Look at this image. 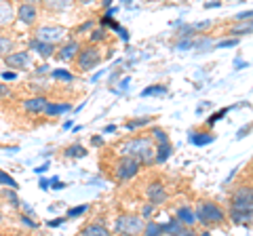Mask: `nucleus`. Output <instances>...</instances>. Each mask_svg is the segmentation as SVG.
Here are the masks:
<instances>
[{
  "instance_id": "obj_1",
  "label": "nucleus",
  "mask_w": 253,
  "mask_h": 236,
  "mask_svg": "<svg viewBox=\"0 0 253 236\" xmlns=\"http://www.w3.org/2000/svg\"><path fill=\"white\" fill-rule=\"evenodd\" d=\"M121 154L126 156V158H135L139 164L141 162H152L154 160V146L150 137H135L121 148Z\"/></svg>"
},
{
  "instance_id": "obj_2",
  "label": "nucleus",
  "mask_w": 253,
  "mask_h": 236,
  "mask_svg": "<svg viewBox=\"0 0 253 236\" xmlns=\"http://www.w3.org/2000/svg\"><path fill=\"white\" fill-rule=\"evenodd\" d=\"M196 219L203 222L205 226L211 224H221L226 219V213L221 211L215 202H201L199 209H196Z\"/></svg>"
},
{
  "instance_id": "obj_3",
  "label": "nucleus",
  "mask_w": 253,
  "mask_h": 236,
  "mask_svg": "<svg viewBox=\"0 0 253 236\" xmlns=\"http://www.w3.org/2000/svg\"><path fill=\"white\" fill-rule=\"evenodd\" d=\"M144 217L139 215H121L116 219V232L118 234H125V236H137L144 232Z\"/></svg>"
},
{
  "instance_id": "obj_4",
  "label": "nucleus",
  "mask_w": 253,
  "mask_h": 236,
  "mask_svg": "<svg viewBox=\"0 0 253 236\" xmlns=\"http://www.w3.org/2000/svg\"><path fill=\"white\" fill-rule=\"evenodd\" d=\"M232 211L239 213H253V188L251 186H239L232 194Z\"/></svg>"
},
{
  "instance_id": "obj_5",
  "label": "nucleus",
  "mask_w": 253,
  "mask_h": 236,
  "mask_svg": "<svg viewBox=\"0 0 253 236\" xmlns=\"http://www.w3.org/2000/svg\"><path fill=\"white\" fill-rule=\"evenodd\" d=\"M66 34H68V30L63 28V26H41L36 30V34H34V38L36 40H41V42H44V44H57V42H61L63 38H66Z\"/></svg>"
},
{
  "instance_id": "obj_6",
  "label": "nucleus",
  "mask_w": 253,
  "mask_h": 236,
  "mask_svg": "<svg viewBox=\"0 0 253 236\" xmlns=\"http://www.w3.org/2000/svg\"><path fill=\"white\" fill-rule=\"evenodd\" d=\"M76 64H78L81 72H89V70L101 64V51L97 46H84V49H81V53H78Z\"/></svg>"
},
{
  "instance_id": "obj_7",
  "label": "nucleus",
  "mask_w": 253,
  "mask_h": 236,
  "mask_svg": "<svg viewBox=\"0 0 253 236\" xmlns=\"http://www.w3.org/2000/svg\"><path fill=\"white\" fill-rule=\"evenodd\" d=\"M139 167L141 164L135 158H126V156H123V158L116 162V167H114V175H116V179H121V182H126V179L137 175Z\"/></svg>"
},
{
  "instance_id": "obj_8",
  "label": "nucleus",
  "mask_w": 253,
  "mask_h": 236,
  "mask_svg": "<svg viewBox=\"0 0 253 236\" xmlns=\"http://www.w3.org/2000/svg\"><path fill=\"white\" fill-rule=\"evenodd\" d=\"M15 19L23 26H34L36 19H38V6L34 2H21L15 11Z\"/></svg>"
},
{
  "instance_id": "obj_9",
  "label": "nucleus",
  "mask_w": 253,
  "mask_h": 236,
  "mask_svg": "<svg viewBox=\"0 0 253 236\" xmlns=\"http://www.w3.org/2000/svg\"><path fill=\"white\" fill-rule=\"evenodd\" d=\"M4 64L13 68V70H23V68H30L32 66V53L30 51H13L11 55L4 57Z\"/></svg>"
},
{
  "instance_id": "obj_10",
  "label": "nucleus",
  "mask_w": 253,
  "mask_h": 236,
  "mask_svg": "<svg viewBox=\"0 0 253 236\" xmlns=\"http://www.w3.org/2000/svg\"><path fill=\"white\" fill-rule=\"evenodd\" d=\"M146 196H148V200L156 207V204H163L165 200H167V190H165V186L161 182H152L146 188Z\"/></svg>"
},
{
  "instance_id": "obj_11",
  "label": "nucleus",
  "mask_w": 253,
  "mask_h": 236,
  "mask_svg": "<svg viewBox=\"0 0 253 236\" xmlns=\"http://www.w3.org/2000/svg\"><path fill=\"white\" fill-rule=\"evenodd\" d=\"M78 53H81V42H78V40H68V42H63L59 46L57 59H61V61H72V59L78 57Z\"/></svg>"
},
{
  "instance_id": "obj_12",
  "label": "nucleus",
  "mask_w": 253,
  "mask_h": 236,
  "mask_svg": "<svg viewBox=\"0 0 253 236\" xmlns=\"http://www.w3.org/2000/svg\"><path fill=\"white\" fill-rule=\"evenodd\" d=\"M46 104H49V99L42 97V95H36V97H30V99H23L21 101V108L26 110L30 114H42Z\"/></svg>"
},
{
  "instance_id": "obj_13",
  "label": "nucleus",
  "mask_w": 253,
  "mask_h": 236,
  "mask_svg": "<svg viewBox=\"0 0 253 236\" xmlns=\"http://www.w3.org/2000/svg\"><path fill=\"white\" fill-rule=\"evenodd\" d=\"M28 51L36 53L38 57H42V59H49V57H53V53H57V49H55L53 44H44L41 40H36V38H32L30 40V49Z\"/></svg>"
},
{
  "instance_id": "obj_14",
  "label": "nucleus",
  "mask_w": 253,
  "mask_h": 236,
  "mask_svg": "<svg viewBox=\"0 0 253 236\" xmlns=\"http://www.w3.org/2000/svg\"><path fill=\"white\" fill-rule=\"evenodd\" d=\"M15 19V9L11 2H0V28L11 26Z\"/></svg>"
},
{
  "instance_id": "obj_15",
  "label": "nucleus",
  "mask_w": 253,
  "mask_h": 236,
  "mask_svg": "<svg viewBox=\"0 0 253 236\" xmlns=\"http://www.w3.org/2000/svg\"><path fill=\"white\" fill-rule=\"evenodd\" d=\"M177 222L181 224V226H194L199 219H196V213L190 207H179L177 209Z\"/></svg>"
},
{
  "instance_id": "obj_16",
  "label": "nucleus",
  "mask_w": 253,
  "mask_h": 236,
  "mask_svg": "<svg viewBox=\"0 0 253 236\" xmlns=\"http://www.w3.org/2000/svg\"><path fill=\"white\" fill-rule=\"evenodd\" d=\"M81 236H110V230L104 224H89Z\"/></svg>"
},
{
  "instance_id": "obj_17",
  "label": "nucleus",
  "mask_w": 253,
  "mask_h": 236,
  "mask_svg": "<svg viewBox=\"0 0 253 236\" xmlns=\"http://www.w3.org/2000/svg\"><path fill=\"white\" fill-rule=\"evenodd\" d=\"M70 110H72V106H70V104H53V101H49L42 114H46V116H57V114H63V112H70Z\"/></svg>"
},
{
  "instance_id": "obj_18",
  "label": "nucleus",
  "mask_w": 253,
  "mask_h": 236,
  "mask_svg": "<svg viewBox=\"0 0 253 236\" xmlns=\"http://www.w3.org/2000/svg\"><path fill=\"white\" fill-rule=\"evenodd\" d=\"M15 49V40L11 36H4V34H0V57H6V55H11Z\"/></svg>"
},
{
  "instance_id": "obj_19",
  "label": "nucleus",
  "mask_w": 253,
  "mask_h": 236,
  "mask_svg": "<svg viewBox=\"0 0 253 236\" xmlns=\"http://www.w3.org/2000/svg\"><path fill=\"white\" fill-rule=\"evenodd\" d=\"M215 139L211 133H190V144L192 146H207Z\"/></svg>"
},
{
  "instance_id": "obj_20",
  "label": "nucleus",
  "mask_w": 253,
  "mask_h": 236,
  "mask_svg": "<svg viewBox=\"0 0 253 236\" xmlns=\"http://www.w3.org/2000/svg\"><path fill=\"white\" fill-rule=\"evenodd\" d=\"M0 196H2V198L6 200L11 204V207H21V200H19V196H17V190H11V188H4L2 192H0Z\"/></svg>"
},
{
  "instance_id": "obj_21",
  "label": "nucleus",
  "mask_w": 253,
  "mask_h": 236,
  "mask_svg": "<svg viewBox=\"0 0 253 236\" xmlns=\"http://www.w3.org/2000/svg\"><path fill=\"white\" fill-rule=\"evenodd\" d=\"M63 154H66L68 158H83V156H86V150L81 144H74V146H68L66 150H63Z\"/></svg>"
},
{
  "instance_id": "obj_22",
  "label": "nucleus",
  "mask_w": 253,
  "mask_h": 236,
  "mask_svg": "<svg viewBox=\"0 0 253 236\" xmlns=\"http://www.w3.org/2000/svg\"><path fill=\"white\" fill-rule=\"evenodd\" d=\"M230 32L234 36H239V34H251L253 32V21H239L236 26H232Z\"/></svg>"
},
{
  "instance_id": "obj_23",
  "label": "nucleus",
  "mask_w": 253,
  "mask_h": 236,
  "mask_svg": "<svg viewBox=\"0 0 253 236\" xmlns=\"http://www.w3.org/2000/svg\"><path fill=\"white\" fill-rule=\"evenodd\" d=\"M171 150H173L171 144H163V146H158V150L154 152V160H156V162H165V160H167L169 156H171Z\"/></svg>"
},
{
  "instance_id": "obj_24",
  "label": "nucleus",
  "mask_w": 253,
  "mask_h": 236,
  "mask_svg": "<svg viewBox=\"0 0 253 236\" xmlns=\"http://www.w3.org/2000/svg\"><path fill=\"white\" fill-rule=\"evenodd\" d=\"M167 93V86H163V84H152V86H148V89L141 91V97H154V95H165Z\"/></svg>"
},
{
  "instance_id": "obj_25",
  "label": "nucleus",
  "mask_w": 253,
  "mask_h": 236,
  "mask_svg": "<svg viewBox=\"0 0 253 236\" xmlns=\"http://www.w3.org/2000/svg\"><path fill=\"white\" fill-rule=\"evenodd\" d=\"M152 120L150 116H144V118H133V120H126L125 122V129L126 131H133V129H139V127H146V124Z\"/></svg>"
},
{
  "instance_id": "obj_26",
  "label": "nucleus",
  "mask_w": 253,
  "mask_h": 236,
  "mask_svg": "<svg viewBox=\"0 0 253 236\" xmlns=\"http://www.w3.org/2000/svg\"><path fill=\"white\" fill-rule=\"evenodd\" d=\"M0 186H6V188H11V190H17V188H19V184L2 169H0Z\"/></svg>"
},
{
  "instance_id": "obj_27",
  "label": "nucleus",
  "mask_w": 253,
  "mask_h": 236,
  "mask_svg": "<svg viewBox=\"0 0 253 236\" xmlns=\"http://www.w3.org/2000/svg\"><path fill=\"white\" fill-rule=\"evenodd\" d=\"M161 230H163V234L167 232V234H177V232H181L184 230V226H181L177 219H171L169 224H165V226H161Z\"/></svg>"
},
{
  "instance_id": "obj_28",
  "label": "nucleus",
  "mask_w": 253,
  "mask_h": 236,
  "mask_svg": "<svg viewBox=\"0 0 253 236\" xmlns=\"http://www.w3.org/2000/svg\"><path fill=\"white\" fill-rule=\"evenodd\" d=\"M163 230H161V224L156 222H148L146 228H144V236H161Z\"/></svg>"
},
{
  "instance_id": "obj_29",
  "label": "nucleus",
  "mask_w": 253,
  "mask_h": 236,
  "mask_svg": "<svg viewBox=\"0 0 253 236\" xmlns=\"http://www.w3.org/2000/svg\"><path fill=\"white\" fill-rule=\"evenodd\" d=\"M53 78H55V80L72 82V80H74V74H72V72H68V70H53Z\"/></svg>"
},
{
  "instance_id": "obj_30",
  "label": "nucleus",
  "mask_w": 253,
  "mask_h": 236,
  "mask_svg": "<svg viewBox=\"0 0 253 236\" xmlns=\"http://www.w3.org/2000/svg\"><path fill=\"white\" fill-rule=\"evenodd\" d=\"M230 217H232V222H236V224H247L249 219H251V213H239V211H230Z\"/></svg>"
},
{
  "instance_id": "obj_31",
  "label": "nucleus",
  "mask_w": 253,
  "mask_h": 236,
  "mask_svg": "<svg viewBox=\"0 0 253 236\" xmlns=\"http://www.w3.org/2000/svg\"><path fill=\"white\" fill-rule=\"evenodd\" d=\"M152 135H154V139L158 141V146H163V144H169V139H167V133H165L163 129L154 127V129H152Z\"/></svg>"
},
{
  "instance_id": "obj_32",
  "label": "nucleus",
  "mask_w": 253,
  "mask_h": 236,
  "mask_svg": "<svg viewBox=\"0 0 253 236\" xmlns=\"http://www.w3.org/2000/svg\"><path fill=\"white\" fill-rule=\"evenodd\" d=\"M19 222H21L23 226H26V228H30V230H36V228L41 226V224H36L34 219H32L30 215H26V213H21V215H19Z\"/></svg>"
},
{
  "instance_id": "obj_33",
  "label": "nucleus",
  "mask_w": 253,
  "mask_h": 236,
  "mask_svg": "<svg viewBox=\"0 0 253 236\" xmlns=\"http://www.w3.org/2000/svg\"><path fill=\"white\" fill-rule=\"evenodd\" d=\"M86 209H89V204H81V207H72L68 211V217H78V215H83L86 213Z\"/></svg>"
},
{
  "instance_id": "obj_34",
  "label": "nucleus",
  "mask_w": 253,
  "mask_h": 236,
  "mask_svg": "<svg viewBox=\"0 0 253 236\" xmlns=\"http://www.w3.org/2000/svg\"><path fill=\"white\" fill-rule=\"evenodd\" d=\"M104 38H106V30L99 28V30H95V32H91L89 40H91V42H99V40H104Z\"/></svg>"
},
{
  "instance_id": "obj_35",
  "label": "nucleus",
  "mask_w": 253,
  "mask_h": 236,
  "mask_svg": "<svg viewBox=\"0 0 253 236\" xmlns=\"http://www.w3.org/2000/svg\"><path fill=\"white\" fill-rule=\"evenodd\" d=\"M226 112H228V108H224V110H219V112H215V114H211V116L207 118V124H209V127H213V124H215V122H217V120H219V118H221V116H224Z\"/></svg>"
},
{
  "instance_id": "obj_36",
  "label": "nucleus",
  "mask_w": 253,
  "mask_h": 236,
  "mask_svg": "<svg viewBox=\"0 0 253 236\" xmlns=\"http://www.w3.org/2000/svg\"><path fill=\"white\" fill-rule=\"evenodd\" d=\"M239 44V38H228V40H219L217 46L219 49H226V46H236Z\"/></svg>"
},
{
  "instance_id": "obj_37",
  "label": "nucleus",
  "mask_w": 253,
  "mask_h": 236,
  "mask_svg": "<svg viewBox=\"0 0 253 236\" xmlns=\"http://www.w3.org/2000/svg\"><path fill=\"white\" fill-rule=\"evenodd\" d=\"M236 21H253V11H245L241 15H236Z\"/></svg>"
},
{
  "instance_id": "obj_38",
  "label": "nucleus",
  "mask_w": 253,
  "mask_h": 236,
  "mask_svg": "<svg viewBox=\"0 0 253 236\" xmlns=\"http://www.w3.org/2000/svg\"><path fill=\"white\" fill-rule=\"evenodd\" d=\"M6 97H11V89L6 84H0V99H6Z\"/></svg>"
},
{
  "instance_id": "obj_39",
  "label": "nucleus",
  "mask_w": 253,
  "mask_h": 236,
  "mask_svg": "<svg viewBox=\"0 0 253 236\" xmlns=\"http://www.w3.org/2000/svg\"><path fill=\"white\" fill-rule=\"evenodd\" d=\"M177 49H194V40H181L177 42Z\"/></svg>"
},
{
  "instance_id": "obj_40",
  "label": "nucleus",
  "mask_w": 253,
  "mask_h": 236,
  "mask_svg": "<svg viewBox=\"0 0 253 236\" xmlns=\"http://www.w3.org/2000/svg\"><path fill=\"white\" fill-rule=\"evenodd\" d=\"M51 179H44V177H41V182H38V188H41V190H51Z\"/></svg>"
},
{
  "instance_id": "obj_41",
  "label": "nucleus",
  "mask_w": 253,
  "mask_h": 236,
  "mask_svg": "<svg viewBox=\"0 0 253 236\" xmlns=\"http://www.w3.org/2000/svg\"><path fill=\"white\" fill-rule=\"evenodd\" d=\"M51 186H53V190H61V188H66V184L59 182L57 177H53V179H51Z\"/></svg>"
},
{
  "instance_id": "obj_42",
  "label": "nucleus",
  "mask_w": 253,
  "mask_h": 236,
  "mask_svg": "<svg viewBox=\"0 0 253 236\" xmlns=\"http://www.w3.org/2000/svg\"><path fill=\"white\" fill-rule=\"evenodd\" d=\"M61 224H63V217H55V219H51V222L46 224V226H49V228H57V226H61Z\"/></svg>"
},
{
  "instance_id": "obj_43",
  "label": "nucleus",
  "mask_w": 253,
  "mask_h": 236,
  "mask_svg": "<svg viewBox=\"0 0 253 236\" xmlns=\"http://www.w3.org/2000/svg\"><path fill=\"white\" fill-rule=\"evenodd\" d=\"M116 32H118V36H121V38H123V40H129V32H126V30H123V28H118V30H116Z\"/></svg>"
},
{
  "instance_id": "obj_44",
  "label": "nucleus",
  "mask_w": 253,
  "mask_h": 236,
  "mask_svg": "<svg viewBox=\"0 0 253 236\" xmlns=\"http://www.w3.org/2000/svg\"><path fill=\"white\" fill-rule=\"evenodd\" d=\"M2 78H4V80H15L17 74H15V72H2Z\"/></svg>"
},
{
  "instance_id": "obj_45",
  "label": "nucleus",
  "mask_w": 253,
  "mask_h": 236,
  "mask_svg": "<svg viewBox=\"0 0 253 236\" xmlns=\"http://www.w3.org/2000/svg\"><path fill=\"white\" fill-rule=\"evenodd\" d=\"M91 144L93 146H104V139H101L99 135H95V137H91Z\"/></svg>"
},
{
  "instance_id": "obj_46",
  "label": "nucleus",
  "mask_w": 253,
  "mask_h": 236,
  "mask_svg": "<svg viewBox=\"0 0 253 236\" xmlns=\"http://www.w3.org/2000/svg\"><path fill=\"white\" fill-rule=\"evenodd\" d=\"M156 207L154 204H148V207H144V217H148V215H152V211H154Z\"/></svg>"
},
{
  "instance_id": "obj_47",
  "label": "nucleus",
  "mask_w": 253,
  "mask_h": 236,
  "mask_svg": "<svg viewBox=\"0 0 253 236\" xmlns=\"http://www.w3.org/2000/svg\"><path fill=\"white\" fill-rule=\"evenodd\" d=\"M173 236H196L192 230H181V232H177V234H173Z\"/></svg>"
},
{
  "instance_id": "obj_48",
  "label": "nucleus",
  "mask_w": 253,
  "mask_h": 236,
  "mask_svg": "<svg viewBox=\"0 0 253 236\" xmlns=\"http://www.w3.org/2000/svg\"><path fill=\"white\" fill-rule=\"evenodd\" d=\"M129 82H131V80H129V76H126V78H123V80H121V84H118V86H121V89L125 91L126 86H129Z\"/></svg>"
},
{
  "instance_id": "obj_49",
  "label": "nucleus",
  "mask_w": 253,
  "mask_h": 236,
  "mask_svg": "<svg viewBox=\"0 0 253 236\" xmlns=\"http://www.w3.org/2000/svg\"><path fill=\"white\" fill-rule=\"evenodd\" d=\"M46 70H49V66H46V64H42V66H38V68H36V74H44Z\"/></svg>"
},
{
  "instance_id": "obj_50",
  "label": "nucleus",
  "mask_w": 253,
  "mask_h": 236,
  "mask_svg": "<svg viewBox=\"0 0 253 236\" xmlns=\"http://www.w3.org/2000/svg\"><path fill=\"white\" fill-rule=\"evenodd\" d=\"M91 26H93V21H86V23H83V26L78 28V32H84V30H89Z\"/></svg>"
},
{
  "instance_id": "obj_51",
  "label": "nucleus",
  "mask_w": 253,
  "mask_h": 236,
  "mask_svg": "<svg viewBox=\"0 0 253 236\" xmlns=\"http://www.w3.org/2000/svg\"><path fill=\"white\" fill-rule=\"evenodd\" d=\"M243 66H245V68H247V64H245V61H243V59H236V61H234V68H243Z\"/></svg>"
},
{
  "instance_id": "obj_52",
  "label": "nucleus",
  "mask_w": 253,
  "mask_h": 236,
  "mask_svg": "<svg viewBox=\"0 0 253 236\" xmlns=\"http://www.w3.org/2000/svg\"><path fill=\"white\" fill-rule=\"evenodd\" d=\"M46 169H49V164H42V167H38V169H36V173H41V175H42Z\"/></svg>"
},
{
  "instance_id": "obj_53",
  "label": "nucleus",
  "mask_w": 253,
  "mask_h": 236,
  "mask_svg": "<svg viewBox=\"0 0 253 236\" xmlns=\"http://www.w3.org/2000/svg\"><path fill=\"white\" fill-rule=\"evenodd\" d=\"M114 129H116V127H114V124H108V127H106L104 131H106V133H114Z\"/></svg>"
},
{
  "instance_id": "obj_54",
  "label": "nucleus",
  "mask_w": 253,
  "mask_h": 236,
  "mask_svg": "<svg viewBox=\"0 0 253 236\" xmlns=\"http://www.w3.org/2000/svg\"><path fill=\"white\" fill-rule=\"evenodd\" d=\"M201 236H211V234H209V232H205V234H201Z\"/></svg>"
},
{
  "instance_id": "obj_55",
  "label": "nucleus",
  "mask_w": 253,
  "mask_h": 236,
  "mask_svg": "<svg viewBox=\"0 0 253 236\" xmlns=\"http://www.w3.org/2000/svg\"><path fill=\"white\" fill-rule=\"evenodd\" d=\"M0 222H2V213H0Z\"/></svg>"
},
{
  "instance_id": "obj_56",
  "label": "nucleus",
  "mask_w": 253,
  "mask_h": 236,
  "mask_svg": "<svg viewBox=\"0 0 253 236\" xmlns=\"http://www.w3.org/2000/svg\"><path fill=\"white\" fill-rule=\"evenodd\" d=\"M0 236H6V234H2V232H0Z\"/></svg>"
}]
</instances>
